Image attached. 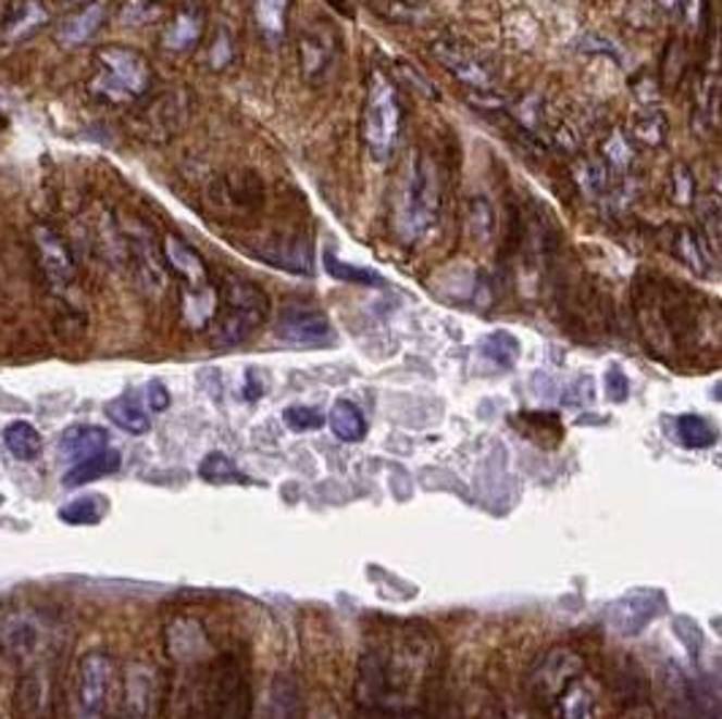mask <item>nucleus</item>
Returning a JSON list of instances; mask_svg holds the SVG:
<instances>
[{"label": "nucleus", "mask_w": 722, "mask_h": 719, "mask_svg": "<svg viewBox=\"0 0 722 719\" xmlns=\"http://www.w3.org/2000/svg\"><path fill=\"white\" fill-rule=\"evenodd\" d=\"M207 30V14L201 5H185L161 30V47L169 54H188L201 43Z\"/></svg>", "instance_id": "ddd939ff"}, {"label": "nucleus", "mask_w": 722, "mask_h": 719, "mask_svg": "<svg viewBox=\"0 0 722 719\" xmlns=\"http://www.w3.org/2000/svg\"><path fill=\"white\" fill-rule=\"evenodd\" d=\"M671 253H674L676 261H682L693 275H712V253H709V244H704L701 237H698L693 228H674V234H671Z\"/></svg>", "instance_id": "4be33fe9"}, {"label": "nucleus", "mask_w": 722, "mask_h": 719, "mask_svg": "<svg viewBox=\"0 0 722 719\" xmlns=\"http://www.w3.org/2000/svg\"><path fill=\"white\" fill-rule=\"evenodd\" d=\"M3 440H5V449H9L11 454L22 462L36 459L43 449L41 434H38L36 427L27 421H11L9 427H5Z\"/></svg>", "instance_id": "c756f323"}, {"label": "nucleus", "mask_w": 722, "mask_h": 719, "mask_svg": "<svg viewBox=\"0 0 722 719\" xmlns=\"http://www.w3.org/2000/svg\"><path fill=\"white\" fill-rule=\"evenodd\" d=\"M277 340L297 348H329L335 345L337 335L332 329L329 318L315 307H288L283 310L275 326Z\"/></svg>", "instance_id": "1a4fd4ad"}, {"label": "nucleus", "mask_w": 722, "mask_h": 719, "mask_svg": "<svg viewBox=\"0 0 722 719\" xmlns=\"http://www.w3.org/2000/svg\"><path fill=\"white\" fill-rule=\"evenodd\" d=\"M147 405H150V411L155 413H163L169 405H172L169 389L161 383V380H150V386H147Z\"/></svg>", "instance_id": "49530a36"}, {"label": "nucleus", "mask_w": 722, "mask_h": 719, "mask_svg": "<svg viewBox=\"0 0 722 719\" xmlns=\"http://www.w3.org/2000/svg\"><path fill=\"white\" fill-rule=\"evenodd\" d=\"M288 9H291V0H250L256 30L270 47H277L286 38Z\"/></svg>", "instance_id": "412c9836"}, {"label": "nucleus", "mask_w": 722, "mask_h": 719, "mask_svg": "<svg viewBox=\"0 0 722 719\" xmlns=\"http://www.w3.org/2000/svg\"><path fill=\"white\" fill-rule=\"evenodd\" d=\"M669 608L663 590H631L627 595H622L620 601H614L606 611V622L622 639H636L642 635L655 619H660Z\"/></svg>", "instance_id": "6e6552de"}, {"label": "nucleus", "mask_w": 722, "mask_h": 719, "mask_svg": "<svg viewBox=\"0 0 722 719\" xmlns=\"http://www.w3.org/2000/svg\"><path fill=\"white\" fill-rule=\"evenodd\" d=\"M402 101L383 71H375L366 85V101H364V117H361V134H364V144L375 161H388L394 155L402 136Z\"/></svg>", "instance_id": "20e7f679"}, {"label": "nucleus", "mask_w": 722, "mask_h": 719, "mask_svg": "<svg viewBox=\"0 0 722 719\" xmlns=\"http://www.w3.org/2000/svg\"><path fill=\"white\" fill-rule=\"evenodd\" d=\"M329 427L335 438L343 440V443H359L366 434V418L353 402L337 400L329 413Z\"/></svg>", "instance_id": "bb28decb"}, {"label": "nucleus", "mask_w": 722, "mask_h": 719, "mask_svg": "<svg viewBox=\"0 0 722 719\" xmlns=\"http://www.w3.org/2000/svg\"><path fill=\"white\" fill-rule=\"evenodd\" d=\"M283 418H286V427L294 429V432H313V429L324 427V416L315 407L294 405L283 413Z\"/></svg>", "instance_id": "79ce46f5"}, {"label": "nucleus", "mask_w": 722, "mask_h": 719, "mask_svg": "<svg viewBox=\"0 0 722 719\" xmlns=\"http://www.w3.org/2000/svg\"><path fill=\"white\" fill-rule=\"evenodd\" d=\"M217 310H221V302H217V291L210 282L196 288H183V318L188 326L201 329V326H207L215 318Z\"/></svg>", "instance_id": "b1692460"}, {"label": "nucleus", "mask_w": 722, "mask_h": 719, "mask_svg": "<svg viewBox=\"0 0 722 719\" xmlns=\"http://www.w3.org/2000/svg\"><path fill=\"white\" fill-rule=\"evenodd\" d=\"M573 174H576V182L584 193L603 195L606 190H609L611 182L609 166H606L603 161H598V157H582V161L576 163V172Z\"/></svg>", "instance_id": "e433bc0d"}, {"label": "nucleus", "mask_w": 722, "mask_h": 719, "mask_svg": "<svg viewBox=\"0 0 722 719\" xmlns=\"http://www.w3.org/2000/svg\"><path fill=\"white\" fill-rule=\"evenodd\" d=\"M112 677V660L103 652H90L82 657L79 671H76L74 719H107Z\"/></svg>", "instance_id": "0eeeda50"}, {"label": "nucleus", "mask_w": 722, "mask_h": 719, "mask_svg": "<svg viewBox=\"0 0 722 719\" xmlns=\"http://www.w3.org/2000/svg\"><path fill=\"white\" fill-rule=\"evenodd\" d=\"M555 709L560 719H595V695L589 684L573 679L555 698Z\"/></svg>", "instance_id": "a878e982"}, {"label": "nucleus", "mask_w": 722, "mask_h": 719, "mask_svg": "<svg viewBox=\"0 0 722 719\" xmlns=\"http://www.w3.org/2000/svg\"><path fill=\"white\" fill-rule=\"evenodd\" d=\"M199 476L204 478L207 483H228V481L245 483L248 481V478L237 470V465H234L226 454H221V451L204 456V462H201V467H199Z\"/></svg>", "instance_id": "4c0bfd02"}, {"label": "nucleus", "mask_w": 722, "mask_h": 719, "mask_svg": "<svg viewBox=\"0 0 722 719\" xmlns=\"http://www.w3.org/2000/svg\"><path fill=\"white\" fill-rule=\"evenodd\" d=\"M337 54V36L326 25H308L299 33V65L308 81H321Z\"/></svg>", "instance_id": "f8f14e48"}, {"label": "nucleus", "mask_w": 722, "mask_h": 719, "mask_svg": "<svg viewBox=\"0 0 722 719\" xmlns=\"http://www.w3.org/2000/svg\"><path fill=\"white\" fill-rule=\"evenodd\" d=\"M256 253H259L261 261H266V264L281 266V269L294 272V275H313L315 269V255L308 239H277V242L256 248Z\"/></svg>", "instance_id": "f3484780"}, {"label": "nucleus", "mask_w": 722, "mask_h": 719, "mask_svg": "<svg viewBox=\"0 0 722 719\" xmlns=\"http://www.w3.org/2000/svg\"><path fill=\"white\" fill-rule=\"evenodd\" d=\"M701 223H704V228H707L709 242H712V253H714V258H718V253H720V237H722V231H720V204H718V199H707V201H701Z\"/></svg>", "instance_id": "37998d69"}, {"label": "nucleus", "mask_w": 722, "mask_h": 719, "mask_svg": "<svg viewBox=\"0 0 722 719\" xmlns=\"http://www.w3.org/2000/svg\"><path fill=\"white\" fill-rule=\"evenodd\" d=\"M152 85H155V71L139 49L123 43H103L96 49V74L87 87L98 101L123 106L145 98Z\"/></svg>", "instance_id": "7ed1b4c3"}, {"label": "nucleus", "mask_w": 722, "mask_h": 719, "mask_svg": "<svg viewBox=\"0 0 722 719\" xmlns=\"http://www.w3.org/2000/svg\"><path fill=\"white\" fill-rule=\"evenodd\" d=\"M606 383V396L611 402H625L627 394H631V383H627V375L622 373L620 367H611L603 378Z\"/></svg>", "instance_id": "c03bdc74"}, {"label": "nucleus", "mask_w": 722, "mask_h": 719, "mask_svg": "<svg viewBox=\"0 0 722 719\" xmlns=\"http://www.w3.org/2000/svg\"><path fill=\"white\" fill-rule=\"evenodd\" d=\"M669 193L680 206H690L696 201V177L687 163H676L669 174Z\"/></svg>", "instance_id": "ea45409f"}, {"label": "nucleus", "mask_w": 722, "mask_h": 719, "mask_svg": "<svg viewBox=\"0 0 722 719\" xmlns=\"http://www.w3.org/2000/svg\"><path fill=\"white\" fill-rule=\"evenodd\" d=\"M33 237H36V248L38 255H41L43 272L52 277V282L65 286V282L74 280V258H71L69 244L63 242V237L54 234L49 226H36Z\"/></svg>", "instance_id": "a211bd4d"}, {"label": "nucleus", "mask_w": 722, "mask_h": 719, "mask_svg": "<svg viewBox=\"0 0 722 719\" xmlns=\"http://www.w3.org/2000/svg\"><path fill=\"white\" fill-rule=\"evenodd\" d=\"M636 307L644 342L660 362L687 364L709 345L720 351V320H709V304L665 277L644 282Z\"/></svg>", "instance_id": "f257e3e1"}, {"label": "nucleus", "mask_w": 722, "mask_h": 719, "mask_svg": "<svg viewBox=\"0 0 722 719\" xmlns=\"http://www.w3.org/2000/svg\"><path fill=\"white\" fill-rule=\"evenodd\" d=\"M261 719H302V701L291 679L281 677L275 679V684H270Z\"/></svg>", "instance_id": "393cba45"}, {"label": "nucleus", "mask_w": 722, "mask_h": 719, "mask_svg": "<svg viewBox=\"0 0 722 719\" xmlns=\"http://www.w3.org/2000/svg\"><path fill=\"white\" fill-rule=\"evenodd\" d=\"M107 416L128 434L150 432V418H147V413L141 411V405L134 396H117V400L109 402Z\"/></svg>", "instance_id": "7c9ffc66"}, {"label": "nucleus", "mask_w": 722, "mask_h": 719, "mask_svg": "<svg viewBox=\"0 0 722 719\" xmlns=\"http://www.w3.org/2000/svg\"><path fill=\"white\" fill-rule=\"evenodd\" d=\"M234 63H237V41H234L232 27L217 25L207 43V68L228 71Z\"/></svg>", "instance_id": "72a5a7b5"}, {"label": "nucleus", "mask_w": 722, "mask_h": 719, "mask_svg": "<svg viewBox=\"0 0 722 719\" xmlns=\"http://www.w3.org/2000/svg\"><path fill=\"white\" fill-rule=\"evenodd\" d=\"M660 717L663 719H720L718 695L707 684L693 682L676 666L660 677Z\"/></svg>", "instance_id": "423d86ee"}, {"label": "nucleus", "mask_w": 722, "mask_h": 719, "mask_svg": "<svg viewBox=\"0 0 722 719\" xmlns=\"http://www.w3.org/2000/svg\"><path fill=\"white\" fill-rule=\"evenodd\" d=\"M633 157H636V152L631 150V141H627V136L620 134V130H614V134L603 141V157H600V161L609 168H614V172L631 168Z\"/></svg>", "instance_id": "58836bf2"}, {"label": "nucleus", "mask_w": 722, "mask_h": 719, "mask_svg": "<svg viewBox=\"0 0 722 719\" xmlns=\"http://www.w3.org/2000/svg\"><path fill=\"white\" fill-rule=\"evenodd\" d=\"M60 3H65V5H79L82 0H60Z\"/></svg>", "instance_id": "8fccbe9b"}, {"label": "nucleus", "mask_w": 722, "mask_h": 719, "mask_svg": "<svg viewBox=\"0 0 722 719\" xmlns=\"http://www.w3.org/2000/svg\"><path fill=\"white\" fill-rule=\"evenodd\" d=\"M432 58H435L453 79H459L473 92L495 90V71H491V65L486 63L475 49L457 41H435L432 43Z\"/></svg>", "instance_id": "9d476101"}, {"label": "nucleus", "mask_w": 722, "mask_h": 719, "mask_svg": "<svg viewBox=\"0 0 722 719\" xmlns=\"http://www.w3.org/2000/svg\"><path fill=\"white\" fill-rule=\"evenodd\" d=\"M163 258L172 266V272H177V275L183 277L185 288L204 286V282L210 280V277H207V264L199 255V250L190 248L185 239L174 237V234L163 237Z\"/></svg>", "instance_id": "6ab92c4d"}, {"label": "nucleus", "mask_w": 722, "mask_h": 719, "mask_svg": "<svg viewBox=\"0 0 722 719\" xmlns=\"http://www.w3.org/2000/svg\"><path fill=\"white\" fill-rule=\"evenodd\" d=\"M468 231L475 242H491L497 231L495 206L486 195H473L468 201Z\"/></svg>", "instance_id": "473e14b6"}, {"label": "nucleus", "mask_w": 722, "mask_h": 719, "mask_svg": "<svg viewBox=\"0 0 722 719\" xmlns=\"http://www.w3.org/2000/svg\"><path fill=\"white\" fill-rule=\"evenodd\" d=\"M682 5V0H658V9L663 11V14H676Z\"/></svg>", "instance_id": "09e8293b"}, {"label": "nucleus", "mask_w": 722, "mask_h": 719, "mask_svg": "<svg viewBox=\"0 0 722 719\" xmlns=\"http://www.w3.org/2000/svg\"><path fill=\"white\" fill-rule=\"evenodd\" d=\"M324 269L329 272V277H335V280H340V282H351V286H364V288H383V286H386L383 275L366 269V266L348 264V261L337 258L332 250H326V253H324Z\"/></svg>", "instance_id": "2f4dec72"}, {"label": "nucleus", "mask_w": 722, "mask_h": 719, "mask_svg": "<svg viewBox=\"0 0 722 719\" xmlns=\"http://www.w3.org/2000/svg\"><path fill=\"white\" fill-rule=\"evenodd\" d=\"M481 351H484V356L489 358L491 364H497L500 369H511L516 367L522 345H519L516 337L508 335V331H491V335L484 337V342H481Z\"/></svg>", "instance_id": "f704fd0d"}, {"label": "nucleus", "mask_w": 722, "mask_h": 719, "mask_svg": "<svg viewBox=\"0 0 722 719\" xmlns=\"http://www.w3.org/2000/svg\"><path fill=\"white\" fill-rule=\"evenodd\" d=\"M49 22V9L41 0H25L16 5L9 16L0 22V41L5 43H20L25 38L36 36L43 25Z\"/></svg>", "instance_id": "aec40b11"}, {"label": "nucleus", "mask_w": 722, "mask_h": 719, "mask_svg": "<svg viewBox=\"0 0 722 719\" xmlns=\"http://www.w3.org/2000/svg\"><path fill=\"white\" fill-rule=\"evenodd\" d=\"M357 719H421L415 711L404 709H388L383 704H361L357 711Z\"/></svg>", "instance_id": "a18cd8bd"}, {"label": "nucleus", "mask_w": 722, "mask_h": 719, "mask_svg": "<svg viewBox=\"0 0 722 719\" xmlns=\"http://www.w3.org/2000/svg\"><path fill=\"white\" fill-rule=\"evenodd\" d=\"M676 438L685 449H709V445H714L718 434H714V427L707 418L687 413V416L676 418Z\"/></svg>", "instance_id": "c9c22d12"}, {"label": "nucleus", "mask_w": 722, "mask_h": 719, "mask_svg": "<svg viewBox=\"0 0 722 719\" xmlns=\"http://www.w3.org/2000/svg\"><path fill=\"white\" fill-rule=\"evenodd\" d=\"M109 445V432L96 424H74V427L65 429L58 440V456L65 465H79V462L98 456L101 451H107Z\"/></svg>", "instance_id": "dca6fc26"}, {"label": "nucleus", "mask_w": 722, "mask_h": 719, "mask_svg": "<svg viewBox=\"0 0 722 719\" xmlns=\"http://www.w3.org/2000/svg\"><path fill=\"white\" fill-rule=\"evenodd\" d=\"M212 719H250L248 673L237 657H221L212 695Z\"/></svg>", "instance_id": "9b49d317"}, {"label": "nucleus", "mask_w": 722, "mask_h": 719, "mask_svg": "<svg viewBox=\"0 0 722 719\" xmlns=\"http://www.w3.org/2000/svg\"><path fill=\"white\" fill-rule=\"evenodd\" d=\"M120 465H123V456H120L117 451L107 449L98 456H90V459L79 462V465H71L63 476V487L65 489L85 487V483H92L98 481V478H107L112 476V472H117Z\"/></svg>", "instance_id": "5701e85b"}, {"label": "nucleus", "mask_w": 722, "mask_h": 719, "mask_svg": "<svg viewBox=\"0 0 722 719\" xmlns=\"http://www.w3.org/2000/svg\"><path fill=\"white\" fill-rule=\"evenodd\" d=\"M440 179L430 155L410 150L391 195V231L402 244H421L440 220Z\"/></svg>", "instance_id": "f03ea898"}, {"label": "nucleus", "mask_w": 722, "mask_h": 719, "mask_svg": "<svg viewBox=\"0 0 722 719\" xmlns=\"http://www.w3.org/2000/svg\"><path fill=\"white\" fill-rule=\"evenodd\" d=\"M582 671V660L578 655L568 649H557L546 657L544 663L538 666V671L533 673V688L540 698L555 701L568 684L576 679V673Z\"/></svg>", "instance_id": "2eb2a0df"}, {"label": "nucleus", "mask_w": 722, "mask_h": 719, "mask_svg": "<svg viewBox=\"0 0 722 719\" xmlns=\"http://www.w3.org/2000/svg\"><path fill=\"white\" fill-rule=\"evenodd\" d=\"M109 500L103 494H85V497H76L71 503H65L58 510V519L65 521L71 527H87L98 525V521L107 516Z\"/></svg>", "instance_id": "c85d7f7f"}, {"label": "nucleus", "mask_w": 722, "mask_h": 719, "mask_svg": "<svg viewBox=\"0 0 722 719\" xmlns=\"http://www.w3.org/2000/svg\"><path fill=\"white\" fill-rule=\"evenodd\" d=\"M270 315V297L256 282L232 280L226 288V304L217 315L212 340L217 348L242 345L266 324Z\"/></svg>", "instance_id": "39448f33"}, {"label": "nucleus", "mask_w": 722, "mask_h": 719, "mask_svg": "<svg viewBox=\"0 0 722 719\" xmlns=\"http://www.w3.org/2000/svg\"><path fill=\"white\" fill-rule=\"evenodd\" d=\"M680 11L685 14L687 30H698L704 20V11H707V0H682Z\"/></svg>", "instance_id": "de8ad7c7"}, {"label": "nucleus", "mask_w": 722, "mask_h": 719, "mask_svg": "<svg viewBox=\"0 0 722 719\" xmlns=\"http://www.w3.org/2000/svg\"><path fill=\"white\" fill-rule=\"evenodd\" d=\"M109 20V0H90V3H82L79 9L65 14L58 25V41L60 47H82L90 38H96V33L107 25Z\"/></svg>", "instance_id": "4468645a"}, {"label": "nucleus", "mask_w": 722, "mask_h": 719, "mask_svg": "<svg viewBox=\"0 0 722 719\" xmlns=\"http://www.w3.org/2000/svg\"><path fill=\"white\" fill-rule=\"evenodd\" d=\"M631 136L636 144L655 150V147H660L669 139V117L660 109H638L633 114Z\"/></svg>", "instance_id": "cd10ccee"}, {"label": "nucleus", "mask_w": 722, "mask_h": 719, "mask_svg": "<svg viewBox=\"0 0 722 719\" xmlns=\"http://www.w3.org/2000/svg\"><path fill=\"white\" fill-rule=\"evenodd\" d=\"M522 424H530L533 427V432H530V438L535 440V443H540V440H549L546 445H557L562 438V427L560 421H557V416H551V413H522V416H516Z\"/></svg>", "instance_id": "a19ab883"}]
</instances>
